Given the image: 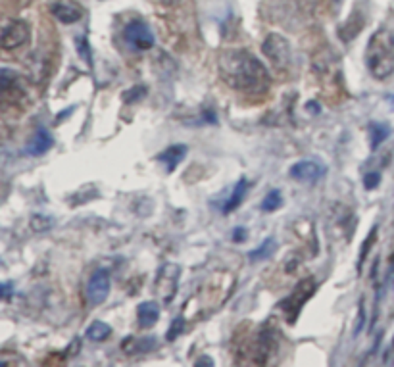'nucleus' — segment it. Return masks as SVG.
Returning a JSON list of instances; mask_svg holds the SVG:
<instances>
[{
  "instance_id": "6",
  "label": "nucleus",
  "mask_w": 394,
  "mask_h": 367,
  "mask_svg": "<svg viewBox=\"0 0 394 367\" xmlns=\"http://www.w3.org/2000/svg\"><path fill=\"white\" fill-rule=\"evenodd\" d=\"M264 54L273 62L277 68H289L290 66V44L285 37L277 35V33H271V35L264 41Z\"/></svg>"
},
{
  "instance_id": "27",
  "label": "nucleus",
  "mask_w": 394,
  "mask_h": 367,
  "mask_svg": "<svg viewBox=\"0 0 394 367\" xmlns=\"http://www.w3.org/2000/svg\"><path fill=\"white\" fill-rule=\"evenodd\" d=\"M162 4H176V2H179V0H160Z\"/></svg>"
},
{
  "instance_id": "4",
  "label": "nucleus",
  "mask_w": 394,
  "mask_h": 367,
  "mask_svg": "<svg viewBox=\"0 0 394 367\" xmlns=\"http://www.w3.org/2000/svg\"><path fill=\"white\" fill-rule=\"evenodd\" d=\"M123 41L127 46L133 50H150L154 46V33L147 22L142 20H133L131 23H127V27L123 29Z\"/></svg>"
},
{
  "instance_id": "7",
  "label": "nucleus",
  "mask_w": 394,
  "mask_h": 367,
  "mask_svg": "<svg viewBox=\"0 0 394 367\" xmlns=\"http://www.w3.org/2000/svg\"><path fill=\"white\" fill-rule=\"evenodd\" d=\"M179 275H181V268H179L177 263H166V266L160 269V275H158V281H156V290H158V294H160L166 302H171V300H173Z\"/></svg>"
},
{
  "instance_id": "25",
  "label": "nucleus",
  "mask_w": 394,
  "mask_h": 367,
  "mask_svg": "<svg viewBox=\"0 0 394 367\" xmlns=\"http://www.w3.org/2000/svg\"><path fill=\"white\" fill-rule=\"evenodd\" d=\"M390 277H393V281H394V252H393V256H390Z\"/></svg>"
},
{
  "instance_id": "24",
  "label": "nucleus",
  "mask_w": 394,
  "mask_h": 367,
  "mask_svg": "<svg viewBox=\"0 0 394 367\" xmlns=\"http://www.w3.org/2000/svg\"><path fill=\"white\" fill-rule=\"evenodd\" d=\"M12 294V285H0V298H10Z\"/></svg>"
},
{
  "instance_id": "16",
  "label": "nucleus",
  "mask_w": 394,
  "mask_h": 367,
  "mask_svg": "<svg viewBox=\"0 0 394 367\" xmlns=\"http://www.w3.org/2000/svg\"><path fill=\"white\" fill-rule=\"evenodd\" d=\"M369 139H371V149H377L381 147V142L387 141L388 137H390V127H388L387 123H369Z\"/></svg>"
},
{
  "instance_id": "18",
  "label": "nucleus",
  "mask_w": 394,
  "mask_h": 367,
  "mask_svg": "<svg viewBox=\"0 0 394 367\" xmlns=\"http://www.w3.org/2000/svg\"><path fill=\"white\" fill-rule=\"evenodd\" d=\"M275 248H277V242H275V239H266L264 242H261V247H258L256 250H252V252L248 254V258H250L252 261L268 260L269 256L275 252Z\"/></svg>"
},
{
  "instance_id": "22",
  "label": "nucleus",
  "mask_w": 394,
  "mask_h": 367,
  "mask_svg": "<svg viewBox=\"0 0 394 367\" xmlns=\"http://www.w3.org/2000/svg\"><path fill=\"white\" fill-rule=\"evenodd\" d=\"M375 239H377V229H374V231H371V235H369V239L364 242V248H362V256H359V266H362V261L366 260V254L369 252V247L374 244Z\"/></svg>"
},
{
  "instance_id": "21",
  "label": "nucleus",
  "mask_w": 394,
  "mask_h": 367,
  "mask_svg": "<svg viewBox=\"0 0 394 367\" xmlns=\"http://www.w3.org/2000/svg\"><path fill=\"white\" fill-rule=\"evenodd\" d=\"M183 325H185V321L181 318L179 319H176L173 323H171V329L168 331V340H173L179 335V332H183Z\"/></svg>"
},
{
  "instance_id": "10",
  "label": "nucleus",
  "mask_w": 394,
  "mask_h": 367,
  "mask_svg": "<svg viewBox=\"0 0 394 367\" xmlns=\"http://www.w3.org/2000/svg\"><path fill=\"white\" fill-rule=\"evenodd\" d=\"M52 15L56 18L58 22L62 23H78L83 18V10L71 0H60L56 4H52Z\"/></svg>"
},
{
  "instance_id": "9",
  "label": "nucleus",
  "mask_w": 394,
  "mask_h": 367,
  "mask_svg": "<svg viewBox=\"0 0 394 367\" xmlns=\"http://www.w3.org/2000/svg\"><path fill=\"white\" fill-rule=\"evenodd\" d=\"M289 173L295 181L314 185L325 175V168L324 166H319L317 162H314V160H300V162H296L295 166L290 168Z\"/></svg>"
},
{
  "instance_id": "1",
  "label": "nucleus",
  "mask_w": 394,
  "mask_h": 367,
  "mask_svg": "<svg viewBox=\"0 0 394 367\" xmlns=\"http://www.w3.org/2000/svg\"><path fill=\"white\" fill-rule=\"evenodd\" d=\"M219 77L227 87L245 94H264L271 87L266 66L245 49H227L219 54Z\"/></svg>"
},
{
  "instance_id": "12",
  "label": "nucleus",
  "mask_w": 394,
  "mask_h": 367,
  "mask_svg": "<svg viewBox=\"0 0 394 367\" xmlns=\"http://www.w3.org/2000/svg\"><path fill=\"white\" fill-rule=\"evenodd\" d=\"M21 75L10 68H0V99L20 92Z\"/></svg>"
},
{
  "instance_id": "17",
  "label": "nucleus",
  "mask_w": 394,
  "mask_h": 367,
  "mask_svg": "<svg viewBox=\"0 0 394 367\" xmlns=\"http://www.w3.org/2000/svg\"><path fill=\"white\" fill-rule=\"evenodd\" d=\"M112 335V327L108 323H102V321H94V323L87 329V339L92 340V342H102L108 337Z\"/></svg>"
},
{
  "instance_id": "3",
  "label": "nucleus",
  "mask_w": 394,
  "mask_h": 367,
  "mask_svg": "<svg viewBox=\"0 0 394 367\" xmlns=\"http://www.w3.org/2000/svg\"><path fill=\"white\" fill-rule=\"evenodd\" d=\"M317 289V282L308 277V279H302V281L298 282L293 290V294H290L285 302H283V310L287 313V319H289V323H295L296 318H298V313L300 310L304 308V304L308 302L312 298V294L316 292Z\"/></svg>"
},
{
  "instance_id": "26",
  "label": "nucleus",
  "mask_w": 394,
  "mask_h": 367,
  "mask_svg": "<svg viewBox=\"0 0 394 367\" xmlns=\"http://www.w3.org/2000/svg\"><path fill=\"white\" fill-rule=\"evenodd\" d=\"M204 363H208V366H214V361H210V360H200V361H197V366H204Z\"/></svg>"
},
{
  "instance_id": "15",
  "label": "nucleus",
  "mask_w": 394,
  "mask_h": 367,
  "mask_svg": "<svg viewBox=\"0 0 394 367\" xmlns=\"http://www.w3.org/2000/svg\"><path fill=\"white\" fill-rule=\"evenodd\" d=\"M248 192V181L242 177L239 179V183L235 185V189H233L231 197L227 198V202L223 204V213H231L235 212L237 208H239L242 202H245V197H247Z\"/></svg>"
},
{
  "instance_id": "2",
  "label": "nucleus",
  "mask_w": 394,
  "mask_h": 367,
  "mask_svg": "<svg viewBox=\"0 0 394 367\" xmlns=\"http://www.w3.org/2000/svg\"><path fill=\"white\" fill-rule=\"evenodd\" d=\"M366 64L375 79H387L394 73V33L379 29L371 35L366 50Z\"/></svg>"
},
{
  "instance_id": "11",
  "label": "nucleus",
  "mask_w": 394,
  "mask_h": 367,
  "mask_svg": "<svg viewBox=\"0 0 394 367\" xmlns=\"http://www.w3.org/2000/svg\"><path fill=\"white\" fill-rule=\"evenodd\" d=\"M52 144H54L52 135H50L47 129L41 127L37 129V133L33 135V139L29 141L25 152H27L29 156H41L44 154V152H49V150L52 149Z\"/></svg>"
},
{
  "instance_id": "5",
  "label": "nucleus",
  "mask_w": 394,
  "mask_h": 367,
  "mask_svg": "<svg viewBox=\"0 0 394 367\" xmlns=\"http://www.w3.org/2000/svg\"><path fill=\"white\" fill-rule=\"evenodd\" d=\"M31 29L23 20H14L0 29V49L16 50L29 41Z\"/></svg>"
},
{
  "instance_id": "14",
  "label": "nucleus",
  "mask_w": 394,
  "mask_h": 367,
  "mask_svg": "<svg viewBox=\"0 0 394 367\" xmlns=\"http://www.w3.org/2000/svg\"><path fill=\"white\" fill-rule=\"evenodd\" d=\"M185 154H187V147L185 144H173V147H169V149H166L164 152L158 154V162L166 163L168 171H176L177 166L183 162Z\"/></svg>"
},
{
  "instance_id": "8",
  "label": "nucleus",
  "mask_w": 394,
  "mask_h": 367,
  "mask_svg": "<svg viewBox=\"0 0 394 367\" xmlns=\"http://www.w3.org/2000/svg\"><path fill=\"white\" fill-rule=\"evenodd\" d=\"M110 294V273L106 269H97L87 285V300L92 306H100Z\"/></svg>"
},
{
  "instance_id": "19",
  "label": "nucleus",
  "mask_w": 394,
  "mask_h": 367,
  "mask_svg": "<svg viewBox=\"0 0 394 367\" xmlns=\"http://www.w3.org/2000/svg\"><path fill=\"white\" fill-rule=\"evenodd\" d=\"M283 204V197H281V191H269L266 194V198L261 200V210L264 212H275V210H279Z\"/></svg>"
},
{
  "instance_id": "28",
  "label": "nucleus",
  "mask_w": 394,
  "mask_h": 367,
  "mask_svg": "<svg viewBox=\"0 0 394 367\" xmlns=\"http://www.w3.org/2000/svg\"><path fill=\"white\" fill-rule=\"evenodd\" d=\"M335 2H338V0H335Z\"/></svg>"
},
{
  "instance_id": "20",
  "label": "nucleus",
  "mask_w": 394,
  "mask_h": 367,
  "mask_svg": "<svg viewBox=\"0 0 394 367\" xmlns=\"http://www.w3.org/2000/svg\"><path fill=\"white\" fill-rule=\"evenodd\" d=\"M381 183V173L379 171H369L366 177H364V185H366L367 191H371V189H375L377 185Z\"/></svg>"
},
{
  "instance_id": "13",
  "label": "nucleus",
  "mask_w": 394,
  "mask_h": 367,
  "mask_svg": "<svg viewBox=\"0 0 394 367\" xmlns=\"http://www.w3.org/2000/svg\"><path fill=\"white\" fill-rule=\"evenodd\" d=\"M137 319H139V325H141L142 329H150L160 319V306L152 302V300L141 302L139 308H137Z\"/></svg>"
},
{
  "instance_id": "23",
  "label": "nucleus",
  "mask_w": 394,
  "mask_h": 367,
  "mask_svg": "<svg viewBox=\"0 0 394 367\" xmlns=\"http://www.w3.org/2000/svg\"><path fill=\"white\" fill-rule=\"evenodd\" d=\"M247 239V231L242 229V227H237L235 229V235H233V240H237V242H240V240Z\"/></svg>"
}]
</instances>
